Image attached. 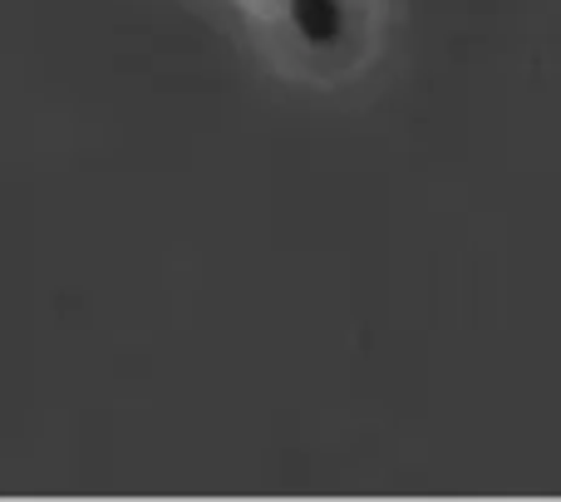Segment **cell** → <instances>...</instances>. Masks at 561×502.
Returning <instances> with one entry per match:
<instances>
[{
	"mask_svg": "<svg viewBox=\"0 0 561 502\" xmlns=\"http://www.w3.org/2000/svg\"><path fill=\"white\" fill-rule=\"evenodd\" d=\"M290 20L310 45H335L345 30V5L340 0H290Z\"/></svg>",
	"mask_w": 561,
	"mask_h": 502,
	"instance_id": "6da1fadb",
	"label": "cell"
}]
</instances>
